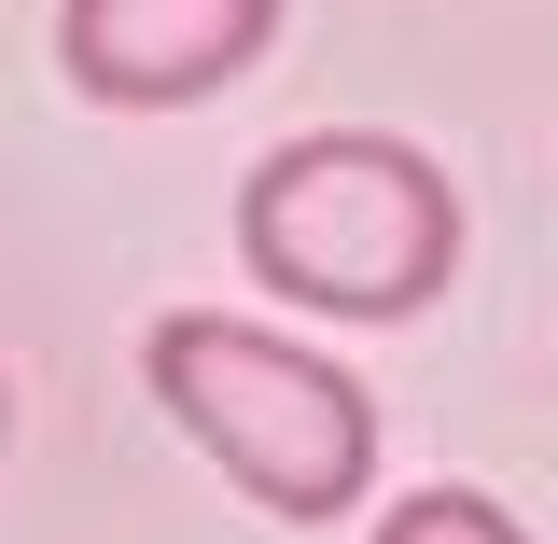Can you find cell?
I'll return each instance as SVG.
<instances>
[{"label": "cell", "mask_w": 558, "mask_h": 544, "mask_svg": "<svg viewBox=\"0 0 558 544\" xmlns=\"http://www.w3.org/2000/svg\"><path fill=\"white\" fill-rule=\"evenodd\" d=\"M238 266L322 322H418L461 266V196L391 126H307L238 182Z\"/></svg>", "instance_id": "obj_1"}, {"label": "cell", "mask_w": 558, "mask_h": 544, "mask_svg": "<svg viewBox=\"0 0 558 544\" xmlns=\"http://www.w3.org/2000/svg\"><path fill=\"white\" fill-rule=\"evenodd\" d=\"M140 377H154V406L182 419L279 531L349 517L377 488V406H363V377L322 363V349H293V336H266V322H238V307H168L140 336Z\"/></svg>", "instance_id": "obj_2"}, {"label": "cell", "mask_w": 558, "mask_h": 544, "mask_svg": "<svg viewBox=\"0 0 558 544\" xmlns=\"http://www.w3.org/2000/svg\"><path fill=\"white\" fill-rule=\"evenodd\" d=\"M0 433H14V406H0Z\"/></svg>", "instance_id": "obj_5"}, {"label": "cell", "mask_w": 558, "mask_h": 544, "mask_svg": "<svg viewBox=\"0 0 558 544\" xmlns=\"http://www.w3.org/2000/svg\"><path fill=\"white\" fill-rule=\"evenodd\" d=\"M279 14L293 0H57V70L98 112H182L266 57Z\"/></svg>", "instance_id": "obj_3"}, {"label": "cell", "mask_w": 558, "mask_h": 544, "mask_svg": "<svg viewBox=\"0 0 558 544\" xmlns=\"http://www.w3.org/2000/svg\"><path fill=\"white\" fill-rule=\"evenodd\" d=\"M377 544H531L488 488H405L391 517H377Z\"/></svg>", "instance_id": "obj_4"}]
</instances>
